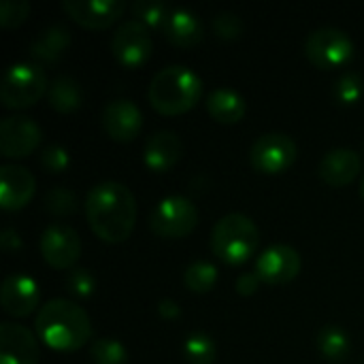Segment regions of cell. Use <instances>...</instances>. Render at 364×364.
<instances>
[{
	"instance_id": "6da1fadb",
	"label": "cell",
	"mask_w": 364,
	"mask_h": 364,
	"mask_svg": "<svg viewBox=\"0 0 364 364\" xmlns=\"http://www.w3.org/2000/svg\"><path fill=\"white\" fill-rule=\"evenodd\" d=\"M85 218L105 243H124L136 222V198L119 181H100L85 194Z\"/></svg>"
},
{
	"instance_id": "7a4b0ae2",
	"label": "cell",
	"mask_w": 364,
	"mask_h": 364,
	"mask_svg": "<svg viewBox=\"0 0 364 364\" xmlns=\"http://www.w3.org/2000/svg\"><path fill=\"white\" fill-rule=\"evenodd\" d=\"M36 337L55 352L81 350L92 339V322L83 307L68 299L47 301L36 314Z\"/></svg>"
},
{
	"instance_id": "3957f363",
	"label": "cell",
	"mask_w": 364,
	"mask_h": 364,
	"mask_svg": "<svg viewBox=\"0 0 364 364\" xmlns=\"http://www.w3.org/2000/svg\"><path fill=\"white\" fill-rule=\"evenodd\" d=\"M203 96V79L183 64L160 68L147 90L149 105L162 115H181L196 107Z\"/></svg>"
},
{
	"instance_id": "277c9868",
	"label": "cell",
	"mask_w": 364,
	"mask_h": 364,
	"mask_svg": "<svg viewBox=\"0 0 364 364\" xmlns=\"http://www.w3.org/2000/svg\"><path fill=\"white\" fill-rule=\"evenodd\" d=\"M260 230L245 213H226L211 230V250L226 264H243L256 254Z\"/></svg>"
},
{
	"instance_id": "5b68a950",
	"label": "cell",
	"mask_w": 364,
	"mask_h": 364,
	"mask_svg": "<svg viewBox=\"0 0 364 364\" xmlns=\"http://www.w3.org/2000/svg\"><path fill=\"white\" fill-rule=\"evenodd\" d=\"M49 81L45 68L36 62H17L4 70L0 100L4 109H28L47 96Z\"/></svg>"
},
{
	"instance_id": "8992f818",
	"label": "cell",
	"mask_w": 364,
	"mask_h": 364,
	"mask_svg": "<svg viewBox=\"0 0 364 364\" xmlns=\"http://www.w3.org/2000/svg\"><path fill=\"white\" fill-rule=\"evenodd\" d=\"M354 41L352 36L335 26L316 28L305 41V55L318 68H339L346 66L354 58Z\"/></svg>"
},
{
	"instance_id": "52a82bcc",
	"label": "cell",
	"mask_w": 364,
	"mask_h": 364,
	"mask_svg": "<svg viewBox=\"0 0 364 364\" xmlns=\"http://www.w3.org/2000/svg\"><path fill=\"white\" fill-rule=\"evenodd\" d=\"M198 224V209L196 205L181 194H173L162 198L151 215H149V228L160 239H181L190 235Z\"/></svg>"
},
{
	"instance_id": "ba28073f",
	"label": "cell",
	"mask_w": 364,
	"mask_h": 364,
	"mask_svg": "<svg viewBox=\"0 0 364 364\" xmlns=\"http://www.w3.org/2000/svg\"><path fill=\"white\" fill-rule=\"evenodd\" d=\"M296 143L286 132H264L260 134L250 149V162L256 171L275 175L290 168L296 160Z\"/></svg>"
},
{
	"instance_id": "9c48e42d",
	"label": "cell",
	"mask_w": 364,
	"mask_h": 364,
	"mask_svg": "<svg viewBox=\"0 0 364 364\" xmlns=\"http://www.w3.org/2000/svg\"><path fill=\"white\" fill-rule=\"evenodd\" d=\"M151 49L154 41L149 28L134 17L124 19L111 38L113 58L126 68H139L141 64H145L151 55Z\"/></svg>"
},
{
	"instance_id": "30bf717a",
	"label": "cell",
	"mask_w": 364,
	"mask_h": 364,
	"mask_svg": "<svg viewBox=\"0 0 364 364\" xmlns=\"http://www.w3.org/2000/svg\"><path fill=\"white\" fill-rule=\"evenodd\" d=\"M38 247L43 260L49 267L58 271H66L81 256V237L68 224H49L41 235Z\"/></svg>"
},
{
	"instance_id": "8fae6325",
	"label": "cell",
	"mask_w": 364,
	"mask_h": 364,
	"mask_svg": "<svg viewBox=\"0 0 364 364\" xmlns=\"http://www.w3.org/2000/svg\"><path fill=\"white\" fill-rule=\"evenodd\" d=\"M303 260L301 254L286 243H277L267 247L258 260H256V275L260 277L262 284L269 286H284L288 282H292L299 273H301Z\"/></svg>"
},
{
	"instance_id": "7c38bea8",
	"label": "cell",
	"mask_w": 364,
	"mask_h": 364,
	"mask_svg": "<svg viewBox=\"0 0 364 364\" xmlns=\"http://www.w3.org/2000/svg\"><path fill=\"white\" fill-rule=\"evenodd\" d=\"M43 139L41 126L28 115H9L0 122V151L4 158L30 156Z\"/></svg>"
},
{
	"instance_id": "4fadbf2b",
	"label": "cell",
	"mask_w": 364,
	"mask_h": 364,
	"mask_svg": "<svg viewBox=\"0 0 364 364\" xmlns=\"http://www.w3.org/2000/svg\"><path fill=\"white\" fill-rule=\"evenodd\" d=\"M100 122L113 141L128 143L141 132L143 113L130 98H113L102 107Z\"/></svg>"
},
{
	"instance_id": "5bb4252c",
	"label": "cell",
	"mask_w": 364,
	"mask_h": 364,
	"mask_svg": "<svg viewBox=\"0 0 364 364\" xmlns=\"http://www.w3.org/2000/svg\"><path fill=\"white\" fill-rule=\"evenodd\" d=\"M38 337L15 322L0 324V364H38Z\"/></svg>"
},
{
	"instance_id": "9a60e30c",
	"label": "cell",
	"mask_w": 364,
	"mask_h": 364,
	"mask_svg": "<svg viewBox=\"0 0 364 364\" xmlns=\"http://www.w3.org/2000/svg\"><path fill=\"white\" fill-rule=\"evenodd\" d=\"M62 9L79 26L102 30L124 15L126 4L122 0H64Z\"/></svg>"
},
{
	"instance_id": "2e32d148",
	"label": "cell",
	"mask_w": 364,
	"mask_h": 364,
	"mask_svg": "<svg viewBox=\"0 0 364 364\" xmlns=\"http://www.w3.org/2000/svg\"><path fill=\"white\" fill-rule=\"evenodd\" d=\"M36 192L34 175L21 164L0 166V207L4 211L23 209Z\"/></svg>"
},
{
	"instance_id": "e0dca14e",
	"label": "cell",
	"mask_w": 364,
	"mask_h": 364,
	"mask_svg": "<svg viewBox=\"0 0 364 364\" xmlns=\"http://www.w3.org/2000/svg\"><path fill=\"white\" fill-rule=\"evenodd\" d=\"M0 303L4 314L13 318H26L38 307V286L30 275L13 273L4 277L0 288Z\"/></svg>"
},
{
	"instance_id": "ac0fdd59",
	"label": "cell",
	"mask_w": 364,
	"mask_h": 364,
	"mask_svg": "<svg viewBox=\"0 0 364 364\" xmlns=\"http://www.w3.org/2000/svg\"><path fill=\"white\" fill-rule=\"evenodd\" d=\"M363 168V160L358 151L350 147H335L326 151L318 164L320 179L331 188H343L350 186Z\"/></svg>"
},
{
	"instance_id": "d6986e66",
	"label": "cell",
	"mask_w": 364,
	"mask_h": 364,
	"mask_svg": "<svg viewBox=\"0 0 364 364\" xmlns=\"http://www.w3.org/2000/svg\"><path fill=\"white\" fill-rule=\"evenodd\" d=\"M183 154V143L173 130H158L154 132L143 147L145 166L154 173H164L179 162Z\"/></svg>"
},
{
	"instance_id": "ffe728a7",
	"label": "cell",
	"mask_w": 364,
	"mask_h": 364,
	"mask_svg": "<svg viewBox=\"0 0 364 364\" xmlns=\"http://www.w3.org/2000/svg\"><path fill=\"white\" fill-rule=\"evenodd\" d=\"M162 32L175 47H196L205 36L198 15L183 6H173Z\"/></svg>"
},
{
	"instance_id": "44dd1931",
	"label": "cell",
	"mask_w": 364,
	"mask_h": 364,
	"mask_svg": "<svg viewBox=\"0 0 364 364\" xmlns=\"http://www.w3.org/2000/svg\"><path fill=\"white\" fill-rule=\"evenodd\" d=\"M70 45V32L62 23H51L38 32V36L30 43V55L36 60V64H55Z\"/></svg>"
},
{
	"instance_id": "7402d4cb",
	"label": "cell",
	"mask_w": 364,
	"mask_h": 364,
	"mask_svg": "<svg viewBox=\"0 0 364 364\" xmlns=\"http://www.w3.org/2000/svg\"><path fill=\"white\" fill-rule=\"evenodd\" d=\"M245 98L232 87H215L207 94V111L215 122L237 124L245 115Z\"/></svg>"
},
{
	"instance_id": "603a6c76",
	"label": "cell",
	"mask_w": 364,
	"mask_h": 364,
	"mask_svg": "<svg viewBox=\"0 0 364 364\" xmlns=\"http://www.w3.org/2000/svg\"><path fill=\"white\" fill-rule=\"evenodd\" d=\"M83 87L70 75H58L47 90V102L58 113H73L81 107Z\"/></svg>"
},
{
	"instance_id": "cb8c5ba5",
	"label": "cell",
	"mask_w": 364,
	"mask_h": 364,
	"mask_svg": "<svg viewBox=\"0 0 364 364\" xmlns=\"http://www.w3.org/2000/svg\"><path fill=\"white\" fill-rule=\"evenodd\" d=\"M316 346L320 354L331 363H343L352 356V339L337 324H326L324 328H320L316 337Z\"/></svg>"
},
{
	"instance_id": "d4e9b609",
	"label": "cell",
	"mask_w": 364,
	"mask_h": 364,
	"mask_svg": "<svg viewBox=\"0 0 364 364\" xmlns=\"http://www.w3.org/2000/svg\"><path fill=\"white\" fill-rule=\"evenodd\" d=\"M183 284L194 294H207L218 284V267L209 260H194L183 271Z\"/></svg>"
},
{
	"instance_id": "484cf974",
	"label": "cell",
	"mask_w": 364,
	"mask_h": 364,
	"mask_svg": "<svg viewBox=\"0 0 364 364\" xmlns=\"http://www.w3.org/2000/svg\"><path fill=\"white\" fill-rule=\"evenodd\" d=\"M183 354L190 364H213L218 358V346L207 333L194 331L186 337Z\"/></svg>"
},
{
	"instance_id": "4316f807",
	"label": "cell",
	"mask_w": 364,
	"mask_h": 364,
	"mask_svg": "<svg viewBox=\"0 0 364 364\" xmlns=\"http://www.w3.org/2000/svg\"><path fill=\"white\" fill-rule=\"evenodd\" d=\"M132 17L143 21L147 28H164L173 6L166 2H158V0H136L130 4Z\"/></svg>"
},
{
	"instance_id": "83f0119b",
	"label": "cell",
	"mask_w": 364,
	"mask_h": 364,
	"mask_svg": "<svg viewBox=\"0 0 364 364\" xmlns=\"http://www.w3.org/2000/svg\"><path fill=\"white\" fill-rule=\"evenodd\" d=\"M90 356L94 364H128V352L124 343L113 337H100L92 341Z\"/></svg>"
},
{
	"instance_id": "f1b7e54d",
	"label": "cell",
	"mask_w": 364,
	"mask_h": 364,
	"mask_svg": "<svg viewBox=\"0 0 364 364\" xmlns=\"http://www.w3.org/2000/svg\"><path fill=\"white\" fill-rule=\"evenodd\" d=\"M363 90L364 83L360 73L348 70V73H343V75L335 81L333 94H335V100H337V102H341V105H354V102L360 100Z\"/></svg>"
},
{
	"instance_id": "f546056e",
	"label": "cell",
	"mask_w": 364,
	"mask_h": 364,
	"mask_svg": "<svg viewBox=\"0 0 364 364\" xmlns=\"http://www.w3.org/2000/svg\"><path fill=\"white\" fill-rule=\"evenodd\" d=\"M77 196L73 190L64 188V186H58V188H51L47 194H45V209L53 215H70L77 211Z\"/></svg>"
},
{
	"instance_id": "4dcf8cb0",
	"label": "cell",
	"mask_w": 364,
	"mask_h": 364,
	"mask_svg": "<svg viewBox=\"0 0 364 364\" xmlns=\"http://www.w3.org/2000/svg\"><path fill=\"white\" fill-rule=\"evenodd\" d=\"M211 28L222 41H235L243 34V19L232 11H220L213 15Z\"/></svg>"
},
{
	"instance_id": "1f68e13d",
	"label": "cell",
	"mask_w": 364,
	"mask_h": 364,
	"mask_svg": "<svg viewBox=\"0 0 364 364\" xmlns=\"http://www.w3.org/2000/svg\"><path fill=\"white\" fill-rule=\"evenodd\" d=\"M64 284L68 292L77 299H87L96 290V277L90 269H70Z\"/></svg>"
},
{
	"instance_id": "d6a6232c",
	"label": "cell",
	"mask_w": 364,
	"mask_h": 364,
	"mask_svg": "<svg viewBox=\"0 0 364 364\" xmlns=\"http://www.w3.org/2000/svg\"><path fill=\"white\" fill-rule=\"evenodd\" d=\"M30 15L28 0H2L0 2V26L2 28H17Z\"/></svg>"
},
{
	"instance_id": "836d02e7",
	"label": "cell",
	"mask_w": 364,
	"mask_h": 364,
	"mask_svg": "<svg viewBox=\"0 0 364 364\" xmlns=\"http://www.w3.org/2000/svg\"><path fill=\"white\" fill-rule=\"evenodd\" d=\"M41 164L47 173H62L68 164H70V156H68V149L58 145V143H51L47 145L43 151H41Z\"/></svg>"
},
{
	"instance_id": "e575fe53",
	"label": "cell",
	"mask_w": 364,
	"mask_h": 364,
	"mask_svg": "<svg viewBox=\"0 0 364 364\" xmlns=\"http://www.w3.org/2000/svg\"><path fill=\"white\" fill-rule=\"evenodd\" d=\"M260 277L256 275V271H252V273H241L239 277H237V282H235V288H237V292L239 294H243V296H252V294H256L258 292V288H260Z\"/></svg>"
},
{
	"instance_id": "d590c367",
	"label": "cell",
	"mask_w": 364,
	"mask_h": 364,
	"mask_svg": "<svg viewBox=\"0 0 364 364\" xmlns=\"http://www.w3.org/2000/svg\"><path fill=\"white\" fill-rule=\"evenodd\" d=\"M156 309H158L160 318H164V320H177V318L181 316V307H179V303L173 301V299H160Z\"/></svg>"
},
{
	"instance_id": "8d00e7d4",
	"label": "cell",
	"mask_w": 364,
	"mask_h": 364,
	"mask_svg": "<svg viewBox=\"0 0 364 364\" xmlns=\"http://www.w3.org/2000/svg\"><path fill=\"white\" fill-rule=\"evenodd\" d=\"M0 245L6 250V252H17V250H21V237H19V232L17 230H13V228H4L2 230V235H0Z\"/></svg>"
},
{
	"instance_id": "74e56055",
	"label": "cell",
	"mask_w": 364,
	"mask_h": 364,
	"mask_svg": "<svg viewBox=\"0 0 364 364\" xmlns=\"http://www.w3.org/2000/svg\"><path fill=\"white\" fill-rule=\"evenodd\" d=\"M360 194H363V198H364V175H363V181H360Z\"/></svg>"
}]
</instances>
